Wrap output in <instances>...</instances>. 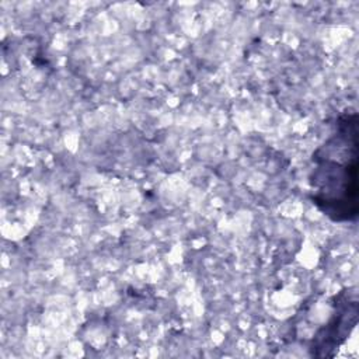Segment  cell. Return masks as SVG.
<instances>
[{"label": "cell", "instance_id": "6da1fadb", "mask_svg": "<svg viewBox=\"0 0 359 359\" xmlns=\"http://www.w3.org/2000/svg\"><path fill=\"white\" fill-rule=\"evenodd\" d=\"M358 112L346 109L337 118L330 137L311 156L310 199L335 223H355L358 219Z\"/></svg>", "mask_w": 359, "mask_h": 359}, {"label": "cell", "instance_id": "7a4b0ae2", "mask_svg": "<svg viewBox=\"0 0 359 359\" xmlns=\"http://www.w3.org/2000/svg\"><path fill=\"white\" fill-rule=\"evenodd\" d=\"M335 307L331 320L314 337L311 349L316 356H330V349H338L358 323V302L349 293H341Z\"/></svg>", "mask_w": 359, "mask_h": 359}]
</instances>
